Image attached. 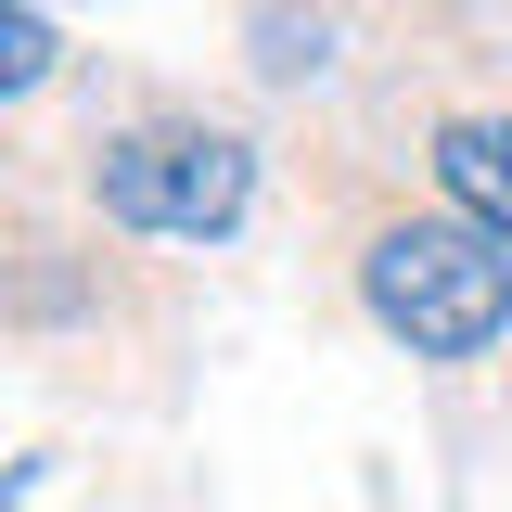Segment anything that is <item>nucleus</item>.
I'll return each mask as SVG.
<instances>
[{
  "instance_id": "f257e3e1",
  "label": "nucleus",
  "mask_w": 512,
  "mask_h": 512,
  "mask_svg": "<svg viewBox=\"0 0 512 512\" xmlns=\"http://www.w3.org/2000/svg\"><path fill=\"white\" fill-rule=\"evenodd\" d=\"M359 295L410 359H487L512 333V244L474 218H384L359 244Z\"/></svg>"
},
{
  "instance_id": "20e7f679",
  "label": "nucleus",
  "mask_w": 512,
  "mask_h": 512,
  "mask_svg": "<svg viewBox=\"0 0 512 512\" xmlns=\"http://www.w3.org/2000/svg\"><path fill=\"white\" fill-rule=\"evenodd\" d=\"M52 64H64L52 13H39V0H0V103H26V90H39Z\"/></svg>"
},
{
  "instance_id": "7ed1b4c3",
  "label": "nucleus",
  "mask_w": 512,
  "mask_h": 512,
  "mask_svg": "<svg viewBox=\"0 0 512 512\" xmlns=\"http://www.w3.org/2000/svg\"><path fill=\"white\" fill-rule=\"evenodd\" d=\"M436 192H448V218L512 244V116H448L436 128Z\"/></svg>"
},
{
  "instance_id": "f03ea898",
  "label": "nucleus",
  "mask_w": 512,
  "mask_h": 512,
  "mask_svg": "<svg viewBox=\"0 0 512 512\" xmlns=\"http://www.w3.org/2000/svg\"><path fill=\"white\" fill-rule=\"evenodd\" d=\"M90 205L116 231H154V244H231L256 205V154L205 116H154L90 154Z\"/></svg>"
},
{
  "instance_id": "39448f33",
  "label": "nucleus",
  "mask_w": 512,
  "mask_h": 512,
  "mask_svg": "<svg viewBox=\"0 0 512 512\" xmlns=\"http://www.w3.org/2000/svg\"><path fill=\"white\" fill-rule=\"evenodd\" d=\"M256 64H269V77H320V64H333L320 13H256Z\"/></svg>"
}]
</instances>
